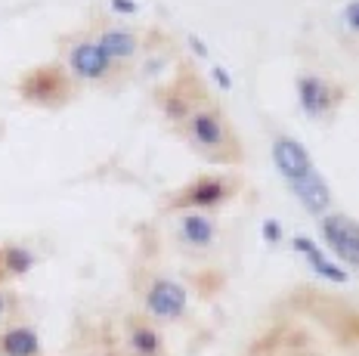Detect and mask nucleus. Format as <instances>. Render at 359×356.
I'll use <instances>...</instances> for the list:
<instances>
[{"mask_svg": "<svg viewBox=\"0 0 359 356\" xmlns=\"http://www.w3.org/2000/svg\"><path fill=\"white\" fill-rule=\"evenodd\" d=\"M72 84L74 81L69 78V71H65L62 65H37L28 75H22L19 96L34 102V106L56 109V106H62V102H69Z\"/></svg>", "mask_w": 359, "mask_h": 356, "instance_id": "5", "label": "nucleus"}, {"mask_svg": "<svg viewBox=\"0 0 359 356\" xmlns=\"http://www.w3.org/2000/svg\"><path fill=\"white\" fill-rule=\"evenodd\" d=\"M269 155H273V165L279 170V177L285 180L288 189L301 186L306 177L316 174V161H313V155L306 152V146L301 139L288 137V133H276L273 137V146H269Z\"/></svg>", "mask_w": 359, "mask_h": 356, "instance_id": "7", "label": "nucleus"}, {"mask_svg": "<svg viewBox=\"0 0 359 356\" xmlns=\"http://www.w3.org/2000/svg\"><path fill=\"white\" fill-rule=\"evenodd\" d=\"M109 6H111V13H118V16H137L140 13V4L137 0H109Z\"/></svg>", "mask_w": 359, "mask_h": 356, "instance_id": "19", "label": "nucleus"}, {"mask_svg": "<svg viewBox=\"0 0 359 356\" xmlns=\"http://www.w3.org/2000/svg\"><path fill=\"white\" fill-rule=\"evenodd\" d=\"M211 75H214V81L223 87V90H233V78H229V71H226V69H220V65H214V69H211Z\"/></svg>", "mask_w": 359, "mask_h": 356, "instance_id": "20", "label": "nucleus"}, {"mask_svg": "<svg viewBox=\"0 0 359 356\" xmlns=\"http://www.w3.org/2000/svg\"><path fill=\"white\" fill-rule=\"evenodd\" d=\"M140 301H143V316L155 325L183 322L189 313V288L174 276H149Z\"/></svg>", "mask_w": 359, "mask_h": 356, "instance_id": "2", "label": "nucleus"}, {"mask_svg": "<svg viewBox=\"0 0 359 356\" xmlns=\"http://www.w3.org/2000/svg\"><path fill=\"white\" fill-rule=\"evenodd\" d=\"M13 319H19V301L10 288L0 285V329H4L6 322H13Z\"/></svg>", "mask_w": 359, "mask_h": 356, "instance_id": "16", "label": "nucleus"}, {"mask_svg": "<svg viewBox=\"0 0 359 356\" xmlns=\"http://www.w3.org/2000/svg\"><path fill=\"white\" fill-rule=\"evenodd\" d=\"M294 90H297V106H301V112L310 118V121L328 118L338 109V102L344 100L341 87H334L332 81L316 75V71H304V75L294 81Z\"/></svg>", "mask_w": 359, "mask_h": 356, "instance_id": "8", "label": "nucleus"}, {"mask_svg": "<svg viewBox=\"0 0 359 356\" xmlns=\"http://www.w3.org/2000/svg\"><path fill=\"white\" fill-rule=\"evenodd\" d=\"M93 41L100 43V50L111 59V65H115V69L130 65L133 59L140 56V50H143L140 34L133 32V28L121 25V22H102V25L93 32Z\"/></svg>", "mask_w": 359, "mask_h": 356, "instance_id": "10", "label": "nucleus"}, {"mask_svg": "<svg viewBox=\"0 0 359 356\" xmlns=\"http://www.w3.org/2000/svg\"><path fill=\"white\" fill-rule=\"evenodd\" d=\"M291 196H294L297 205H301L306 214H313L316 220L332 211V186H328V180L319 174V170L313 177H306L301 186L291 189Z\"/></svg>", "mask_w": 359, "mask_h": 356, "instance_id": "15", "label": "nucleus"}, {"mask_svg": "<svg viewBox=\"0 0 359 356\" xmlns=\"http://www.w3.org/2000/svg\"><path fill=\"white\" fill-rule=\"evenodd\" d=\"M0 356H43V341L25 319H13L0 329Z\"/></svg>", "mask_w": 359, "mask_h": 356, "instance_id": "13", "label": "nucleus"}, {"mask_svg": "<svg viewBox=\"0 0 359 356\" xmlns=\"http://www.w3.org/2000/svg\"><path fill=\"white\" fill-rule=\"evenodd\" d=\"M124 350L127 356H168V341L146 316H130L124 329Z\"/></svg>", "mask_w": 359, "mask_h": 356, "instance_id": "11", "label": "nucleus"}, {"mask_svg": "<svg viewBox=\"0 0 359 356\" xmlns=\"http://www.w3.org/2000/svg\"><path fill=\"white\" fill-rule=\"evenodd\" d=\"M341 22H344V28L350 32V38H356V25H359V0H347V6H344V13H341Z\"/></svg>", "mask_w": 359, "mask_h": 356, "instance_id": "17", "label": "nucleus"}, {"mask_svg": "<svg viewBox=\"0 0 359 356\" xmlns=\"http://www.w3.org/2000/svg\"><path fill=\"white\" fill-rule=\"evenodd\" d=\"M183 137L205 161H214V165L242 161V149H238L233 124L226 121V115L214 102H201V106L192 109L189 118L183 121Z\"/></svg>", "mask_w": 359, "mask_h": 356, "instance_id": "1", "label": "nucleus"}, {"mask_svg": "<svg viewBox=\"0 0 359 356\" xmlns=\"http://www.w3.org/2000/svg\"><path fill=\"white\" fill-rule=\"evenodd\" d=\"M174 235L183 251H189V254H208V251L217 248L220 224L208 211H177Z\"/></svg>", "mask_w": 359, "mask_h": 356, "instance_id": "9", "label": "nucleus"}, {"mask_svg": "<svg viewBox=\"0 0 359 356\" xmlns=\"http://www.w3.org/2000/svg\"><path fill=\"white\" fill-rule=\"evenodd\" d=\"M319 239L334 254L344 270H356L359 266V226L350 214L328 211L319 217Z\"/></svg>", "mask_w": 359, "mask_h": 356, "instance_id": "6", "label": "nucleus"}, {"mask_svg": "<svg viewBox=\"0 0 359 356\" xmlns=\"http://www.w3.org/2000/svg\"><path fill=\"white\" fill-rule=\"evenodd\" d=\"M291 248L297 251V254L306 261V266H310L313 273H316L319 279H325V282H334V285H347L350 282V273L344 270V266L338 261H332V257L323 251V245H319L316 239H310V235H304V233H297L294 239H291Z\"/></svg>", "mask_w": 359, "mask_h": 356, "instance_id": "12", "label": "nucleus"}, {"mask_svg": "<svg viewBox=\"0 0 359 356\" xmlns=\"http://www.w3.org/2000/svg\"><path fill=\"white\" fill-rule=\"evenodd\" d=\"M238 180L229 174H201L196 180H189L186 186H180L170 196V207L174 211H208L214 214L220 205H226L236 196Z\"/></svg>", "mask_w": 359, "mask_h": 356, "instance_id": "3", "label": "nucleus"}, {"mask_svg": "<svg viewBox=\"0 0 359 356\" xmlns=\"http://www.w3.org/2000/svg\"><path fill=\"white\" fill-rule=\"evenodd\" d=\"M34 266H37V254H34L32 245H25V242H4L0 245V285L28 276Z\"/></svg>", "mask_w": 359, "mask_h": 356, "instance_id": "14", "label": "nucleus"}, {"mask_svg": "<svg viewBox=\"0 0 359 356\" xmlns=\"http://www.w3.org/2000/svg\"><path fill=\"white\" fill-rule=\"evenodd\" d=\"M189 43H192V50H196L198 56H208V50H205V43H201L198 38H189Z\"/></svg>", "mask_w": 359, "mask_h": 356, "instance_id": "21", "label": "nucleus"}, {"mask_svg": "<svg viewBox=\"0 0 359 356\" xmlns=\"http://www.w3.org/2000/svg\"><path fill=\"white\" fill-rule=\"evenodd\" d=\"M260 235H264L266 245H279L285 239V229H282L279 220H264V224H260Z\"/></svg>", "mask_w": 359, "mask_h": 356, "instance_id": "18", "label": "nucleus"}, {"mask_svg": "<svg viewBox=\"0 0 359 356\" xmlns=\"http://www.w3.org/2000/svg\"><path fill=\"white\" fill-rule=\"evenodd\" d=\"M65 71L72 81H81V84H109L118 69L100 50L93 34H78L65 47Z\"/></svg>", "mask_w": 359, "mask_h": 356, "instance_id": "4", "label": "nucleus"}]
</instances>
